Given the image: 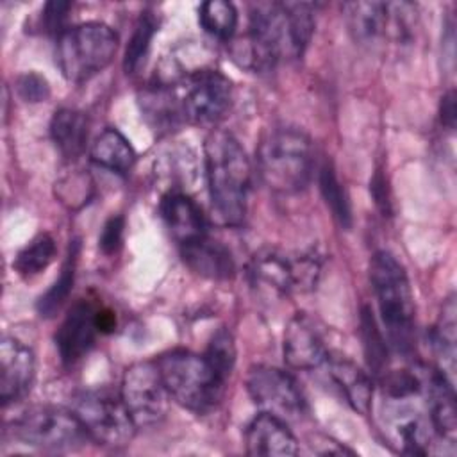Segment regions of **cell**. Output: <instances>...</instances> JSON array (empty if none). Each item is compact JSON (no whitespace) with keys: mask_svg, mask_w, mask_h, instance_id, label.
I'll return each mask as SVG.
<instances>
[{"mask_svg":"<svg viewBox=\"0 0 457 457\" xmlns=\"http://www.w3.org/2000/svg\"><path fill=\"white\" fill-rule=\"evenodd\" d=\"M198 21L209 36L227 41L236 32L237 11L230 2L209 0L204 2L198 9Z\"/></svg>","mask_w":457,"mask_h":457,"instance_id":"f546056e","label":"cell"},{"mask_svg":"<svg viewBox=\"0 0 457 457\" xmlns=\"http://www.w3.org/2000/svg\"><path fill=\"white\" fill-rule=\"evenodd\" d=\"M91 161L112 173L125 175L136 162V152L127 137L116 129H105L91 146Z\"/></svg>","mask_w":457,"mask_h":457,"instance_id":"484cf974","label":"cell"},{"mask_svg":"<svg viewBox=\"0 0 457 457\" xmlns=\"http://www.w3.org/2000/svg\"><path fill=\"white\" fill-rule=\"evenodd\" d=\"M123 228H125V220L123 216H111L104 228H102V234H100V239H98V246L104 253L111 255V253H116L121 246V241H123Z\"/></svg>","mask_w":457,"mask_h":457,"instance_id":"d590c367","label":"cell"},{"mask_svg":"<svg viewBox=\"0 0 457 457\" xmlns=\"http://www.w3.org/2000/svg\"><path fill=\"white\" fill-rule=\"evenodd\" d=\"M370 282L389 348L409 353L414 343V298L405 268L391 252L380 250L370 259Z\"/></svg>","mask_w":457,"mask_h":457,"instance_id":"3957f363","label":"cell"},{"mask_svg":"<svg viewBox=\"0 0 457 457\" xmlns=\"http://www.w3.org/2000/svg\"><path fill=\"white\" fill-rule=\"evenodd\" d=\"M118 50V34L105 23L84 21L57 36L55 62L70 82H86L107 68Z\"/></svg>","mask_w":457,"mask_h":457,"instance_id":"8992f818","label":"cell"},{"mask_svg":"<svg viewBox=\"0 0 457 457\" xmlns=\"http://www.w3.org/2000/svg\"><path fill=\"white\" fill-rule=\"evenodd\" d=\"M421 378L423 398L436 439L446 445L453 453L457 436V407L453 384L441 371L427 366L421 368Z\"/></svg>","mask_w":457,"mask_h":457,"instance_id":"5bb4252c","label":"cell"},{"mask_svg":"<svg viewBox=\"0 0 457 457\" xmlns=\"http://www.w3.org/2000/svg\"><path fill=\"white\" fill-rule=\"evenodd\" d=\"M380 430L391 446L407 455H427L436 434L427 412L423 391L407 396L382 395Z\"/></svg>","mask_w":457,"mask_h":457,"instance_id":"ba28073f","label":"cell"},{"mask_svg":"<svg viewBox=\"0 0 457 457\" xmlns=\"http://www.w3.org/2000/svg\"><path fill=\"white\" fill-rule=\"evenodd\" d=\"M87 134L89 120L86 112L73 107H61L54 112L50 121V137L62 157L77 159L86 148Z\"/></svg>","mask_w":457,"mask_h":457,"instance_id":"cb8c5ba5","label":"cell"},{"mask_svg":"<svg viewBox=\"0 0 457 457\" xmlns=\"http://www.w3.org/2000/svg\"><path fill=\"white\" fill-rule=\"evenodd\" d=\"M246 452L250 455L264 457H286L298 452V441L287 427V421L261 412L246 427L245 432Z\"/></svg>","mask_w":457,"mask_h":457,"instance_id":"d6986e66","label":"cell"},{"mask_svg":"<svg viewBox=\"0 0 457 457\" xmlns=\"http://www.w3.org/2000/svg\"><path fill=\"white\" fill-rule=\"evenodd\" d=\"M370 191H371V196L377 204V207L386 214L391 212V200H389V189H387V180L386 177L382 175V171H377L375 177L371 179L370 182Z\"/></svg>","mask_w":457,"mask_h":457,"instance_id":"8d00e7d4","label":"cell"},{"mask_svg":"<svg viewBox=\"0 0 457 457\" xmlns=\"http://www.w3.org/2000/svg\"><path fill=\"white\" fill-rule=\"evenodd\" d=\"M248 277L253 287L273 296L300 291L298 257L291 259L275 248H262L252 257Z\"/></svg>","mask_w":457,"mask_h":457,"instance_id":"2e32d148","label":"cell"},{"mask_svg":"<svg viewBox=\"0 0 457 457\" xmlns=\"http://www.w3.org/2000/svg\"><path fill=\"white\" fill-rule=\"evenodd\" d=\"M36 377L34 352L14 337L0 343V400L4 405L21 400Z\"/></svg>","mask_w":457,"mask_h":457,"instance_id":"e0dca14e","label":"cell"},{"mask_svg":"<svg viewBox=\"0 0 457 457\" xmlns=\"http://www.w3.org/2000/svg\"><path fill=\"white\" fill-rule=\"evenodd\" d=\"M157 18L154 12L145 11L141 12V16L137 18L132 36L129 39V45L125 48V55H123V68L127 73H134L141 62L145 61L150 43L157 32Z\"/></svg>","mask_w":457,"mask_h":457,"instance_id":"1f68e13d","label":"cell"},{"mask_svg":"<svg viewBox=\"0 0 457 457\" xmlns=\"http://www.w3.org/2000/svg\"><path fill=\"white\" fill-rule=\"evenodd\" d=\"M284 361L291 370L311 371L325 364L328 352L316 323L303 312H296L284 330Z\"/></svg>","mask_w":457,"mask_h":457,"instance_id":"9a60e30c","label":"cell"},{"mask_svg":"<svg viewBox=\"0 0 457 457\" xmlns=\"http://www.w3.org/2000/svg\"><path fill=\"white\" fill-rule=\"evenodd\" d=\"M343 11L348 30L357 43H375L389 30V4L386 2H348Z\"/></svg>","mask_w":457,"mask_h":457,"instance_id":"603a6c76","label":"cell"},{"mask_svg":"<svg viewBox=\"0 0 457 457\" xmlns=\"http://www.w3.org/2000/svg\"><path fill=\"white\" fill-rule=\"evenodd\" d=\"M204 164L216 218L228 227L241 225L252 187V164L246 152L230 132L212 129L204 145Z\"/></svg>","mask_w":457,"mask_h":457,"instance_id":"7a4b0ae2","label":"cell"},{"mask_svg":"<svg viewBox=\"0 0 457 457\" xmlns=\"http://www.w3.org/2000/svg\"><path fill=\"white\" fill-rule=\"evenodd\" d=\"M70 9H71L70 2H48V4H45L43 11H41V18H39L41 30L46 32V34L61 36L66 30L64 23H66Z\"/></svg>","mask_w":457,"mask_h":457,"instance_id":"e575fe53","label":"cell"},{"mask_svg":"<svg viewBox=\"0 0 457 457\" xmlns=\"http://www.w3.org/2000/svg\"><path fill=\"white\" fill-rule=\"evenodd\" d=\"M245 384L261 412L273 414L284 421H296L307 412V402L298 382L280 368L255 364L248 370Z\"/></svg>","mask_w":457,"mask_h":457,"instance_id":"8fae6325","label":"cell"},{"mask_svg":"<svg viewBox=\"0 0 457 457\" xmlns=\"http://www.w3.org/2000/svg\"><path fill=\"white\" fill-rule=\"evenodd\" d=\"M159 212L179 245L207 234V220L202 207L180 191H168L161 198Z\"/></svg>","mask_w":457,"mask_h":457,"instance_id":"44dd1931","label":"cell"},{"mask_svg":"<svg viewBox=\"0 0 457 457\" xmlns=\"http://www.w3.org/2000/svg\"><path fill=\"white\" fill-rule=\"evenodd\" d=\"M55 259V241L50 234H37L27 243L12 261V268L21 277H34L46 270Z\"/></svg>","mask_w":457,"mask_h":457,"instance_id":"f1b7e54d","label":"cell"},{"mask_svg":"<svg viewBox=\"0 0 457 457\" xmlns=\"http://www.w3.org/2000/svg\"><path fill=\"white\" fill-rule=\"evenodd\" d=\"M155 364L170 396L184 409L205 414L220 403L227 380L214 371L204 355L175 348L161 353Z\"/></svg>","mask_w":457,"mask_h":457,"instance_id":"5b68a950","label":"cell"},{"mask_svg":"<svg viewBox=\"0 0 457 457\" xmlns=\"http://www.w3.org/2000/svg\"><path fill=\"white\" fill-rule=\"evenodd\" d=\"M139 109L143 120L159 136L171 134L186 123L180 95L168 82H155L141 89Z\"/></svg>","mask_w":457,"mask_h":457,"instance_id":"ac0fdd59","label":"cell"},{"mask_svg":"<svg viewBox=\"0 0 457 457\" xmlns=\"http://www.w3.org/2000/svg\"><path fill=\"white\" fill-rule=\"evenodd\" d=\"M12 436L41 450H73L91 441L71 409L36 405L12 421Z\"/></svg>","mask_w":457,"mask_h":457,"instance_id":"9c48e42d","label":"cell"},{"mask_svg":"<svg viewBox=\"0 0 457 457\" xmlns=\"http://www.w3.org/2000/svg\"><path fill=\"white\" fill-rule=\"evenodd\" d=\"M439 116H441V123L446 129L453 130V127H455V93H453V89H450L448 93L443 95Z\"/></svg>","mask_w":457,"mask_h":457,"instance_id":"74e56055","label":"cell"},{"mask_svg":"<svg viewBox=\"0 0 457 457\" xmlns=\"http://www.w3.org/2000/svg\"><path fill=\"white\" fill-rule=\"evenodd\" d=\"M314 32V5L305 2H255L250 5L243 57L255 70L303 55Z\"/></svg>","mask_w":457,"mask_h":457,"instance_id":"6da1fadb","label":"cell"},{"mask_svg":"<svg viewBox=\"0 0 457 457\" xmlns=\"http://www.w3.org/2000/svg\"><path fill=\"white\" fill-rule=\"evenodd\" d=\"M327 373L345 396L346 403L359 414H368L373 402L371 375L345 357H327Z\"/></svg>","mask_w":457,"mask_h":457,"instance_id":"7402d4cb","label":"cell"},{"mask_svg":"<svg viewBox=\"0 0 457 457\" xmlns=\"http://www.w3.org/2000/svg\"><path fill=\"white\" fill-rule=\"evenodd\" d=\"M70 409L80 420L89 439L102 446H127L137 430L120 393L107 387L75 393Z\"/></svg>","mask_w":457,"mask_h":457,"instance_id":"52a82bcc","label":"cell"},{"mask_svg":"<svg viewBox=\"0 0 457 457\" xmlns=\"http://www.w3.org/2000/svg\"><path fill=\"white\" fill-rule=\"evenodd\" d=\"M359 328H361L362 350H364L370 375L380 378L389 366V345L386 343V336L380 330L377 318L373 316L371 309L366 305L361 311Z\"/></svg>","mask_w":457,"mask_h":457,"instance_id":"83f0119b","label":"cell"},{"mask_svg":"<svg viewBox=\"0 0 457 457\" xmlns=\"http://www.w3.org/2000/svg\"><path fill=\"white\" fill-rule=\"evenodd\" d=\"M16 91L25 102L39 104L50 96V84L43 75L27 71L16 79Z\"/></svg>","mask_w":457,"mask_h":457,"instance_id":"836d02e7","label":"cell"},{"mask_svg":"<svg viewBox=\"0 0 457 457\" xmlns=\"http://www.w3.org/2000/svg\"><path fill=\"white\" fill-rule=\"evenodd\" d=\"M96 311L98 305L93 302L79 300L64 316L55 332V346L62 364L73 366L95 346L100 334Z\"/></svg>","mask_w":457,"mask_h":457,"instance_id":"4fadbf2b","label":"cell"},{"mask_svg":"<svg viewBox=\"0 0 457 457\" xmlns=\"http://www.w3.org/2000/svg\"><path fill=\"white\" fill-rule=\"evenodd\" d=\"M180 100L186 121L214 129L232 105V82L218 70H196L186 75Z\"/></svg>","mask_w":457,"mask_h":457,"instance_id":"7c38bea8","label":"cell"},{"mask_svg":"<svg viewBox=\"0 0 457 457\" xmlns=\"http://www.w3.org/2000/svg\"><path fill=\"white\" fill-rule=\"evenodd\" d=\"M120 396L137 428L157 425L171 400L155 361L134 362L123 373Z\"/></svg>","mask_w":457,"mask_h":457,"instance_id":"30bf717a","label":"cell"},{"mask_svg":"<svg viewBox=\"0 0 457 457\" xmlns=\"http://www.w3.org/2000/svg\"><path fill=\"white\" fill-rule=\"evenodd\" d=\"M204 357L214 368V371L227 380L236 364V343L230 330H227L225 327L218 328L211 336Z\"/></svg>","mask_w":457,"mask_h":457,"instance_id":"d6a6232c","label":"cell"},{"mask_svg":"<svg viewBox=\"0 0 457 457\" xmlns=\"http://www.w3.org/2000/svg\"><path fill=\"white\" fill-rule=\"evenodd\" d=\"M455 314H457V307H455V298L452 295L443 303L441 314L428 334L430 348L437 364L436 370L441 371L452 384L455 378V339H457Z\"/></svg>","mask_w":457,"mask_h":457,"instance_id":"d4e9b609","label":"cell"},{"mask_svg":"<svg viewBox=\"0 0 457 457\" xmlns=\"http://www.w3.org/2000/svg\"><path fill=\"white\" fill-rule=\"evenodd\" d=\"M257 170L262 182L275 193L295 195L303 191L314 170L311 137L295 127L270 130L257 148Z\"/></svg>","mask_w":457,"mask_h":457,"instance_id":"277c9868","label":"cell"},{"mask_svg":"<svg viewBox=\"0 0 457 457\" xmlns=\"http://www.w3.org/2000/svg\"><path fill=\"white\" fill-rule=\"evenodd\" d=\"M320 189H321L323 200H325L327 207L330 209L332 216L336 218V221L343 228L348 230L352 227L350 200H348V195H346L343 184L339 182L330 162H325L320 170Z\"/></svg>","mask_w":457,"mask_h":457,"instance_id":"4dcf8cb0","label":"cell"},{"mask_svg":"<svg viewBox=\"0 0 457 457\" xmlns=\"http://www.w3.org/2000/svg\"><path fill=\"white\" fill-rule=\"evenodd\" d=\"M79 250L80 245L77 239L70 241L68 246V253L66 259L61 266V273L55 278V282L46 289L45 295L39 296L37 300V312L41 318H52L55 316L61 307L66 303L71 289H73V282H75V271H77V262H79Z\"/></svg>","mask_w":457,"mask_h":457,"instance_id":"4316f807","label":"cell"},{"mask_svg":"<svg viewBox=\"0 0 457 457\" xmlns=\"http://www.w3.org/2000/svg\"><path fill=\"white\" fill-rule=\"evenodd\" d=\"M180 255L186 266L200 277L211 280H228L236 275V261L230 250L209 237V234L180 245Z\"/></svg>","mask_w":457,"mask_h":457,"instance_id":"ffe728a7","label":"cell"}]
</instances>
